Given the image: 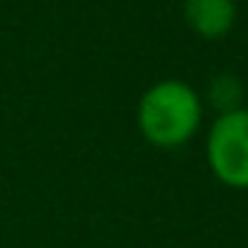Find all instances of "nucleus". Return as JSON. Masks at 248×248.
<instances>
[{"label": "nucleus", "mask_w": 248, "mask_h": 248, "mask_svg": "<svg viewBox=\"0 0 248 248\" xmlns=\"http://www.w3.org/2000/svg\"><path fill=\"white\" fill-rule=\"evenodd\" d=\"M210 102H213V108H219L222 114L242 108V85H239V79H236V76H228V73L216 76V79L210 82Z\"/></svg>", "instance_id": "obj_4"}, {"label": "nucleus", "mask_w": 248, "mask_h": 248, "mask_svg": "<svg viewBox=\"0 0 248 248\" xmlns=\"http://www.w3.org/2000/svg\"><path fill=\"white\" fill-rule=\"evenodd\" d=\"M184 21L199 38L219 41L236 24V0H184Z\"/></svg>", "instance_id": "obj_3"}, {"label": "nucleus", "mask_w": 248, "mask_h": 248, "mask_svg": "<svg viewBox=\"0 0 248 248\" xmlns=\"http://www.w3.org/2000/svg\"><path fill=\"white\" fill-rule=\"evenodd\" d=\"M210 172L233 190H248V108L219 114L207 135Z\"/></svg>", "instance_id": "obj_2"}, {"label": "nucleus", "mask_w": 248, "mask_h": 248, "mask_svg": "<svg viewBox=\"0 0 248 248\" xmlns=\"http://www.w3.org/2000/svg\"><path fill=\"white\" fill-rule=\"evenodd\" d=\"M202 126V99L181 79H164L143 91L138 102V129L158 149L184 146Z\"/></svg>", "instance_id": "obj_1"}]
</instances>
